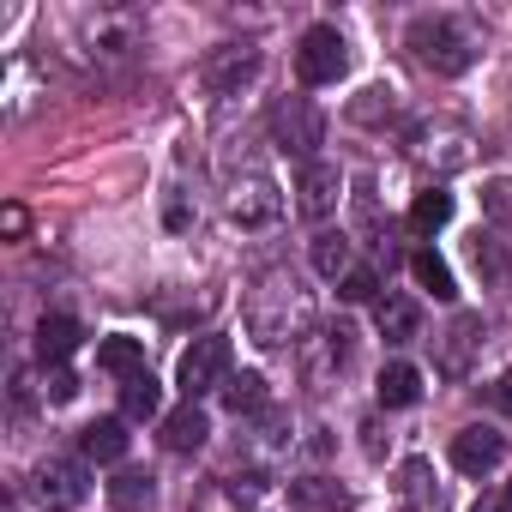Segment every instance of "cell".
Listing matches in <instances>:
<instances>
[{
    "instance_id": "obj_9",
    "label": "cell",
    "mask_w": 512,
    "mask_h": 512,
    "mask_svg": "<svg viewBox=\"0 0 512 512\" xmlns=\"http://www.w3.org/2000/svg\"><path fill=\"white\" fill-rule=\"evenodd\" d=\"M31 482H37V500H43L49 512H79L85 494H91V470H85V458H43Z\"/></svg>"
},
{
    "instance_id": "obj_7",
    "label": "cell",
    "mask_w": 512,
    "mask_h": 512,
    "mask_svg": "<svg viewBox=\"0 0 512 512\" xmlns=\"http://www.w3.org/2000/svg\"><path fill=\"white\" fill-rule=\"evenodd\" d=\"M296 368L314 392H326L344 368H350V326H320L296 344Z\"/></svg>"
},
{
    "instance_id": "obj_19",
    "label": "cell",
    "mask_w": 512,
    "mask_h": 512,
    "mask_svg": "<svg viewBox=\"0 0 512 512\" xmlns=\"http://www.w3.org/2000/svg\"><path fill=\"white\" fill-rule=\"evenodd\" d=\"M97 368H103V374H115V380L145 374V338H133V332L103 338V344H97Z\"/></svg>"
},
{
    "instance_id": "obj_21",
    "label": "cell",
    "mask_w": 512,
    "mask_h": 512,
    "mask_svg": "<svg viewBox=\"0 0 512 512\" xmlns=\"http://www.w3.org/2000/svg\"><path fill=\"white\" fill-rule=\"evenodd\" d=\"M290 512H350V494L332 476H302L290 482Z\"/></svg>"
},
{
    "instance_id": "obj_36",
    "label": "cell",
    "mask_w": 512,
    "mask_h": 512,
    "mask_svg": "<svg viewBox=\"0 0 512 512\" xmlns=\"http://www.w3.org/2000/svg\"><path fill=\"white\" fill-rule=\"evenodd\" d=\"M494 404H500V410H512V368L494 380Z\"/></svg>"
},
{
    "instance_id": "obj_16",
    "label": "cell",
    "mask_w": 512,
    "mask_h": 512,
    "mask_svg": "<svg viewBox=\"0 0 512 512\" xmlns=\"http://www.w3.org/2000/svg\"><path fill=\"white\" fill-rule=\"evenodd\" d=\"M350 253H356V241L344 235V229H314V241H308V260H314V272L320 278H350L356 266H350Z\"/></svg>"
},
{
    "instance_id": "obj_31",
    "label": "cell",
    "mask_w": 512,
    "mask_h": 512,
    "mask_svg": "<svg viewBox=\"0 0 512 512\" xmlns=\"http://www.w3.org/2000/svg\"><path fill=\"white\" fill-rule=\"evenodd\" d=\"M338 296H344V302H380L386 290H380V278H374V272H350V278L338 284Z\"/></svg>"
},
{
    "instance_id": "obj_11",
    "label": "cell",
    "mask_w": 512,
    "mask_h": 512,
    "mask_svg": "<svg viewBox=\"0 0 512 512\" xmlns=\"http://www.w3.org/2000/svg\"><path fill=\"white\" fill-rule=\"evenodd\" d=\"M85 55L91 61H127L139 49V19L133 13H91L85 19Z\"/></svg>"
},
{
    "instance_id": "obj_24",
    "label": "cell",
    "mask_w": 512,
    "mask_h": 512,
    "mask_svg": "<svg viewBox=\"0 0 512 512\" xmlns=\"http://www.w3.org/2000/svg\"><path fill=\"white\" fill-rule=\"evenodd\" d=\"M410 278H416L422 290H434V302H458V278H452V266L440 260L434 247H416V253H410Z\"/></svg>"
},
{
    "instance_id": "obj_35",
    "label": "cell",
    "mask_w": 512,
    "mask_h": 512,
    "mask_svg": "<svg viewBox=\"0 0 512 512\" xmlns=\"http://www.w3.org/2000/svg\"><path fill=\"white\" fill-rule=\"evenodd\" d=\"M0 229H7V235H25V205H7V211H0Z\"/></svg>"
},
{
    "instance_id": "obj_1",
    "label": "cell",
    "mask_w": 512,
    "mask_h": 512,
    "mask_svg": "<svg viewBox=\"0 0 512 512\" xmlns=\"http://www.w3.org/2000/svg\"><path fill=\"white\" fill-rule=\"evenodd\" d=\"M241 326H247L253 344H266V350L302 344L314 332V290L296 272H266L241 302Z\"/></svg>"
},
{
    "instance_id": "obj_30",
    "label": "cell",
    "mask_w": 512,
    "mask_h": 512,
    "mask_svg": "<svg viewBox=\"0 0 512 512\" xmlns=\"http://www.w3.org/2000/svg\"><path fill=\"white\" fill-rule=\"evenodd\" d=\"M470 266H476L482 278H500V272H506V266H500V241H494L488 229H476V235H470Z\"/></svg>"
},
{
    "instance_id": "obj_25",
    "label": "cell",
    "mask_w": 512,
    "mask_h": 512,
    "mask_svg": "<svg viewBox=\"0 0 512 512\" xmlns=\"http://www.w3.org/2000/svg\"><path fill=\"white\" fill-rule=\"evenodd\" d=\"M223 404H229L235 416H260V410L272 404L266 374H253V368H247V374H229V380H223Z\"/></svg>"
},
{
    "instance_id": "obj_8",
    "label": "cell",
    "mask_w": 512,
    "mask_h": 512,
    "mask_svg": "<svg viewBox=\"0 0 512 512\" xmlns=\"http://www.w3.org/2000/svg\"><path fill=\"white\" fill-rule=\"evenodd\" d=\"M272 139H278V151L314 163V145L326 139V115H320L308 97H284V103L272 109Z\"/></svg>"
},
{
    "instance_id": "obj_27",
    "label": "cell",
    "mask_w": 512,
    "mask_h": 512,
    "mask_svg": "<svg viewBox=\"0 0 512 512\" xmlns=\"http://www.w3.org/2000/svg\"><path fill=\"white\" fill-rule=\"evenodd\" d=\"M452 223V193L446 187H428V193H416V205H410V229L428 241V235H440Z\"/></svg>"
},
{
    "instance_id": "obj_2",
    "label": "cell",
    "mask_w": 512,
    "mask_h": 512,
    "mask_svg": "<svg viewBox=\"0 0 512 512\" xmlns=\"http://www.w3.org/2000/svg\"><path fill=\"white\" fill-rule=\"evenodd\" d=\"M404 151H410V163H422L434 175H458L476 163V133L452 115H422L404 127Z\"/></svg>"
},
{
    "instance_id": "obj_23",
    "label": "cell",
    "mask_w": 512,
    "mask_h": 512,
    "mask_svg": "<svg viewBox=\"0 0 512 512\" xmlns=\"http://www.w3.org/2000/svg\"><path fill=\"white\" fill-rule=\"evenodd\" d=\"M79 452H85L91 464H115V458H127V422H121V416L91 422V428L79 434Z\"/></svg>"
},
{
    "instance_id": "obj_17",
    "label": "cell",
    "mask_w": 512,
    "mask_h": 512,
    "mask_svg": "<svg viewBox=\"0 0 512 512\" xmlns=\"http://www.w3.org/2000/svg\"><path fill=\"white\" fill-rule=\"evenodd\" d=\"M398 500L410 512H440V482H434V464L428 458H404L398 464Z\"/></svg>"
},
{
    "instance_id": "obj_3",
    "label": "cell",
    "mask_w": 512,
    "mask_h": 512,
    "mask_svg": "<svg viewBox=\"0 0 512 512\" xmlns=\"http://www.w3.org/2000/svg\"><path fill=\"white\" fill-rule=\"evenodd\" d=\"M410 49H416V61H422L434 79H458V73L476 67V37H470L458 19H446V13L416 19V25H410Z\"/></svg>"
},
{
    "instance_id": "obj_34",
    "label": "cell",
    "mask_w": 512,
    "mask_h": 512,
    "mask_svg": "<svg viewBox=\"0 0 512 512\" xmlns=\"http://www.w3.org/2000/svg\"><path fill=\"white\" fill-rule=\"evenodd\" d=\"M482 211H488L494 223H512V181H494V187L482 193Z\"/></svg>"
},
{
    "instance_id": "obj_13",
    "label": "cell",
    "mask_w": 512,
    "mask_h": 512,
    "mask_svg": "<svg viewBox=\"0 0 512 512\" xmlns=\"http://www.w3.org/2000/svg\"><path fill=\"white\" fill-rule=\"evenodd\" d=\"M500 458H506V440L494 434V428H464L458 440H452V464L464 470V476H494L500 470Z\"/></svg>"
},
{
    "instance_id": "obj_22",
    "label": "cell",
    "mask_w": 512,
    "mask_h": 512,
    "mask_svg": "<svg viewBox=\"0 0 512 512\" xmlns=\"http://www.w3.org/2000/svg\"><path fill=\"white\" fill-rule=\"evenodd\" d=\"M374 398H380L386 410H410V404L422 398V374H416L410 362H386L380 380H374Z\"/></svg>"
},
{
    "instance_id": "obj_6",
    "label": "cell",
    "mask_w": 512,
    "mask_h": 512,
    "mask_svg": "<svg viewBox=\"0 0 512 512\" xmlns=\"http://www.w3.org/2000/svg\"><path fill=\"white\" fill-rule=\"evenodd\" d=\"M296 73H302V85H338V79L350 73V43H344V31H338V25L302 31V43H296Z\"/></svg>"
},
{
    "instance_id": "obj_12",
    "label": "cell",
    "mask_w": 512,
    "mask_h": 512,
    "mask_svg": "<svg viewBox=\"0 0 512 512\" xmlns=\"http://www.w3.org/2000/svg\"><path fill=\"white\" fill-rule=\"evenodd\" d=\"M476 350H482V314H452V326L434 338V362L446 380H464Z\"/></svg>"
},
{
    "instance_id": "obj_37",
    "label": "cell",
    "mask_w": 512,
    "mask_h": 512,
    "mask_svg": "<svg viewBox=\"0 0 512 512\" xmlns=\"http://www.w3.org/2000/svg\"><path fill=\"white\" fill-rule=\"evenodd\" d=\"M470 512H506V500H500V494H482V500H476Z\"/></svg>"
},
{
    "instance_id": "obj_20",
    "label": "cell",
    "mask_w": 512,
    "mask_h": 512,
    "mask_svg": "<svg viewBox=\"0 0 512 512\" xmlns=\"http://www.w3.org/2000/svg\"><path fill=\"white\" fill-rule=\"evenodd\" d=\"M205 440H211V422H205L199 404H181V410L163 416V446H169V452H199Z\"/></svg>"
},
{
    "instance_id": "obj_29",
    "label": "cell",
    "mask_w": 512,
    "mask_h": 512,
    "mask_svg": "<svg viewBox=\"0 0 512 512\" xmlns=\"http://www.w3.org/2000/svg\"><path fill=\"white\" fill-rule=\"evenodd\" d=\"M109 500H115L121 512H145V506L157 500V482H151L145 470H121V476L109 482Z\"/></svg>"
},
{
    "instance_id": "obj_32",
    "label": "cell",
    "mask_w": 512,
    "mask_h": 512,
    "mask_svg": "<svg viewBox=\"0 0 512 512\" xmlns=\"http://www.w3.org/2000/svg\"><path fill=\"white\" fill-rule=\"evenodd\" d=\"M350 199H356V217H362V229L374 235V229H380V205H374V181H368V175H356V193H350Z\"/></svg>"
},
{
    "instance_id": "obj_28",
    "label": "cell",
    "mask_w": 512,
    "mask_h": 512,
    "mask_svg": "<svg viewBox=\"0 0 512 512\" xmlns=\"http://www.w3.org/2000/svg\"><path fill=\"white\" fill-rule=\"evenodd\" d=\"M157 404H163V386H157L151 374H133V380H121V416H127V422H145V416H157Z\"/></svg>"
},
{
    "instance_id": "obj_26",
    "label": "cell",
    "mask_w": 512,
    "mask_h": 512,
    "mask_svg": "<svg viewBox=\"0 0 512 512\" xmlns=\"http://www.w3.org/2000/svg\"><path fill=\"white\" fill-rule=\"evenodd\" d=\"M350 121H356V127H392V121H398V91H392V85H368V91L350 103Z\"/></svg>"
},
{
    "instance_id": "obj_33",
    "label": "cell",
    "mask_w": 512,
    "mask_h": 512,
    "mask_svg": "<svg viewBox=\"0 0 512 512\" xmlns=\"http://www.w3.org/2000/svg\"><path fill=\"white\" fill-rule=\"evenodd\" d=\"M43 398H49V404H73V398H79V374H73V368H49Z\"/></svg>"
},
{
    "instance_id": "obj_38",
    "label": "cell",
    "mask_w": 512,
    "mask_h": 512,
    "mask_svg": "<svg viewBox=\"0 0 512 512\" xmlns=\"http://www.w3.org/2000/svg\"><path fill=\"white\" fill-rule=\"evenodd\" d=\"M506 512H512V494H506Z\"/></svg>"
},
{
    "instance_id": "obj_4",
    "label": "cell",
    "mask_w": 512,
    "mask_h": 512,
    "mask_svg": "<svg viewBox=\"0 0 512 512\" xmlns=\"http://www.w3.org/2000/svg\"><path fill=\"white\" fill-rule=\"evenodd\" d=\"M223 211H229V223H241V229H278V223H284V187H278L266 169H241V175H229Z\"/></svg>"
},
{
    "instance_id": "obj_14",
    "label": "cell",
    "mask_w": 512,
    "mask_h": 512,
    "mask_svg": "<svg viewBox=\"0 0 512 512\" xmlns=\"http://www.w3.org/2000/svg\"><path fill=\"white\" fill-rule=\"evenodd\" d=\"M253 73H260V49H253V43H223V49L205 61V85H211V91H223V97H229V91H241Z\"/></svg>"
},
{
    "instance_id": "obj_5",
    "label": "cell",
    "mask_w": 512,
    "mask_h": 512,
    "mask_svg": "<svg viewBox=\"0 0 512 512\" xmlns=\"http://www.w3.org/2000/svg\"><path fill=\"white\" fill-rule=\"evenodd\" d=\"M223 380H229V338H211V332L193 338L175 362V386L187 392V404H199L205 392H223Z\"/></svg>"
},
{
    "instance_id": "obj_10",
    "label": "cell",
    "mask_w": 512,
    "mask_h": 512,
    "mask_svg": "<svg viewBox=\"0 0 512 512\" xmlns=\"http://www.w3.org/2000/svg\"><path fill=\"white\" fill-rule=\"evenodd\" d=\"M338 199H344V175H338V163H302V175H296V211L308 217V223H320L326 229V217L338 211Z\"/></svg>"
},
{
    "instance_id": "obj_15",
    "label": "cell",
    "mask_w": 512,
    "mask_h": 512,
    "mask_svg": "<svg viewBox=\"0 0 512 512\" xmlns=\"http://www.w3.org/2000/svg\"><path fill=\"white\" fill-rule=\"evenodd\" d=\"M374 326H380V338H386V344H410V338H416V326H422V308H416L404 290H386V296L374 302Z\"/></svg>"
},
{
    "instance_id": "obj_18",
    "label": "cell",
    "mask_w": 512,
    "mask_h": 512,
    "mask_svg": "<svg viewBox=\"0 0 512 512\" xmlns=\"http://www.w3.org/2000/svg\"><path fill=\"white\" fill-rule=\"evenodd\" d=\"M73 350H79V320H73V314H43V326H37V356H43V368H67Z\"/></svg>"
}]
</instances>
